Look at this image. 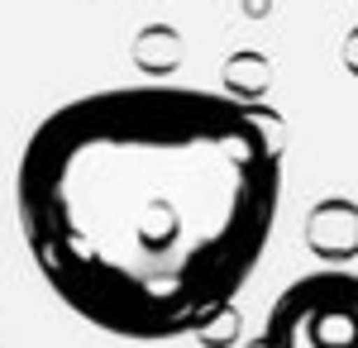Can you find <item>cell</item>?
Instances as JSON below:
<instances>
[{
  "label": "cell",
  "instance_id": "cell-1",
  "mask_svg": "<svg viewBox=\"0 0 358 348\" xmlns=\"http://www.w3.org/2000/svg\"><path fill=\"white\" fill-rule=\"evenodd\" d=\"M282 205L268 110L201 86H106L43 115L15 167L20 234L91 329L167 344L215 324Z\"/></svg>",
  "mask_w": 358,
  "mask_h": 348
},
{
  "label": "cell",
  "instance_id": "cell-2",
  "mask_svg": "<svg viewBox=\"0 0 358 348\" xmlns=\"http://www.w3.org/2000/svg\"><path fill=\"white\" fill-rule=\"evenodd\" d=\"M258 348H358V272L320 268L282 287Z\"/></svg>",
  "mask_w": 358,
  "mask_h": 348
}]
</instances>
